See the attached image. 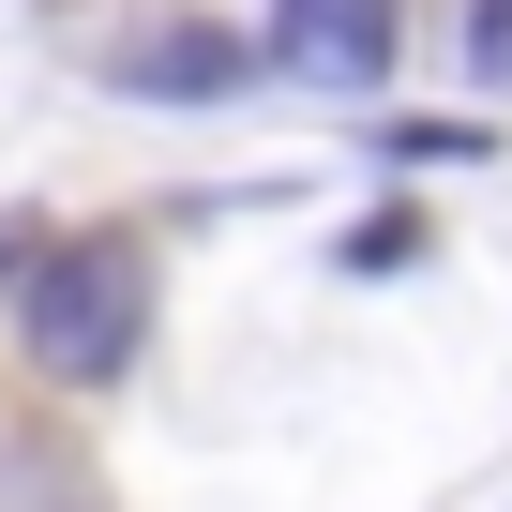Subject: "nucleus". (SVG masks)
<instances>
[{
    "label": "nucleus",
    "mask_w": 512,
    "mask_h": 512,
    "mask_svg": "<svg viewBox=\"0 0 512 512\" xmlns=\"http://www.w3.org/2000/svg\"><path fill=\"white\" fill-rule=\"evenodd\" d=\"M16 332H31V377H46V392H106V377L136 362V332H151V256H136L121 226L46 241L31 287H16Z\"/></svg>",
    "instance_id": "obj_1"
},
{
    "label": "nucleus",
    "mask_w": 512,
    "mask_h": 512,
    "mask_svg": "<svg viewBox=\"0 0 512 512\" xmlns=\"http://www.w3.org/2000/svg\"><path fill=\"white\" fill-rule=\"evenodd\" d=\"M467 61H482V76L512 91V0H467Z\"/></svg>",
    "instance_id": "obj_6"
},
{
    "label": "nucleus",
    "mask_w": 512,
    "mask_h": 512,
    "mask_svg": "<svg viewBox=\"0 0 512 512\" xmlns=\"http://www.w3.org/2000/svg\"><path fill=\"white\" fill-rule=\"evenodd\" d=\"M31 256H46V226H31V211H0V302L31 287Z\"/></svg>",
    "instance_id": "obj_7"
},
{
    "label": "nucleus",
    "mask_w": 512,
    "mask_h": 512,
    "mask_svg": "<svg viewBox=\"0 0 512 512\" xmlns=\"http://www.w3.org/2000/svg\"><path fill=\"white\" fill-rule=\"evenodd\" d=\"M241 76H256L241 31H151V46L121 61V91H166V106H211V91H241Z\"/></svg>",
    "instance_id": "obj_3"
},
{
    "label": "nucleus",
    "mask_w": 512,
    "mask_h": 512,
    "mask_svg": "<svg viewBox=\"0 0 512 512\" xmlns=\"http://www.w3.org/2000/svg\"><path fill=\"white\" fill-rule=\"evenodd\" d=\"M407 46V0H272V61L317 91H377Z\"/></svg>",
    "instance_id": "obj_2"
},
{
    "label": "nucleus",
    "mask_w": 512,
    "mask_h": 512,
    "mask_svg": "<svg viewBox=\"0 0 512 512\" xmlns=\"http://www.w3.org/2000/svg\"><path fill=\"white\" fill-rule=\"evenodd\" d=\"M407 256H422V226H407V211H377V226L347 241V272H407Z\"/></svg>",
    "instance_id": "obj_5"
},
{
    "label": "nucleus",
    "mask_w": 512,
    "mask_h": 512,
    "mask_svg": "<svg viewBox=\"0 0 512 512\" xmlns=\"http://www.w3.org/2000/svg\"><path fill=\"white\" fill-rule=\"evenodd\" d=\"M0 512H106V497H91V467H76V452L16 437V452H0Z\"/></svg>",
    "instance_id": "obj_4"
}]
</instances>
